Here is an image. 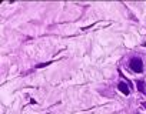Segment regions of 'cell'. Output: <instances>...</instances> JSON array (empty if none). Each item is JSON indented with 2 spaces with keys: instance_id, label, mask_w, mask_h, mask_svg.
Here are the masks:
<instances>
[{
  "instance_id": "3",
  "label": "cell",
  "mask_w": 146,
  "mask_h": 114,
  "mask_svg": "<svg viewBox=\"0 0 146 114\" xmlns=\"http://www.w3.org/2000/svg\"><path fill=\"white\" fill-rule=\"evenodd\" d=\"M117 88H119V90H120V91H122L123 94H126V96H127V94L130 93V91H129V87L126 86V83H119Z\"/></svg>"
},
{
  "instance_id": "2",
  "label": "cell",
  "mask_w": 146,
  "mask_h": 114,
  "mask_svg": "<svg viewBox=\"0 0 146 114\" xmlns=\"http://www.w3.org/2000/svg\"><path fill=\"white\" fill-rule=\"evenodd\" d=\"M136 86H137V90H139L140 93H143V94L146 96V83H145L143 80H137Z\"/></svg>"
},
{
  "instance_id": "1",
  "label": "cell",
  "mask_w": 146,
  "mask_h": 114,
  "mask_svg": "<svg viewBox=\"0 0 146 114\" xmlns=\"http://www.w3.org/2000/svg\"><path fill=\"white\" fill-rule=\"evenodd\" d=\"M129 67L135 73H142L143 71V62L139 59V57H133V59L130 60V63H129Z\"/></svg>"
}]
</instances>
